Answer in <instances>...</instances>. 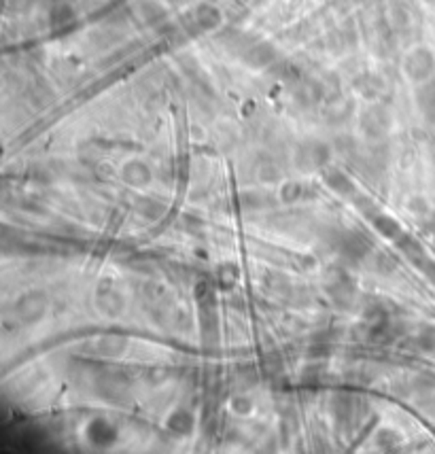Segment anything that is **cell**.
I'll return each instance as SVG.
<instances>
[{
  "mask_svg": "<svg viewBox=\"0 0 435 454\" xmlns=\"http://www.w3.org/2000/svg\"><path fill=\"white\" fill-rule=\"evenodd\" d=\"M119 176L126 185L134 187V189H143L147 185H151L153 181V170L149 168L147 162L143 160H128L122 168H119Z\"/></svg>",
  "mask_w": 435,
  "mask_h": 454,
  "instance_id": "3957f363",
  "label": "cell"
},
{
  "mask_svg": "<svg viewBox=\"0 0 435 454\" xmlns=\"http://www.w3.org/2000/svg\"><path fill=\"white\" fill-rule=\"evenodd\" d=\"M323 181H325V185H327L336 193H342V195L355 193V183L344 172H340V170H325L323 172Z\"/></svg>",
  "mask_w": 435,
  "mask_h": 454,
  "instance_id": "9c48e42d",
  "label": "cell"
},
{
  "mask_svg": "<svg viewBox=\"0 0 435 454\" xmlns=\"http://www.w3.org/2000/svg\"><path fill=\"white\" fill-rule=\"evenodd\" d=\"M332 162V149L318 141H308L295 151V164L304 172L323 170Z\"/></svg>",
  "mask_w": 435,
  "mask_h": 454,
  "instance_id": "6da1fadb",
  "label": "cell"
},
{
  "mask_svg": "<svg viewBox=\"0 0 435 454\" xmlns=\"http://www.w3.org/2000/svg\"><path fill=\"white\" fill-rule=\"evenodd\" d=\"M124 295L111 283H104L96 293V306L104 316H119L124 312Z\"/></svg>",
  "mask_w": 435,
  "mask_h": 454,
  "instance_id": "277c9868",
  "label": "cell"
},
{
  "mask_svg": "<svg viewBox=\"0 0 435 454\" xmlns=\"http://www.w3.org/2000/svg\"><path fill=\"white\" fill-rule=\"evenodd\" d=\"M278 195H280V200L285 204H293V202H297V200H301L306 195V185L299 183V181H287V183L280 185Z\"/></svg>",
  "mask_w": 435,
  "mask_h": 454,
  "instance_id": "8fae6325",
  "label": "cell"
},
{
  "mask_svg": "<svg viewBox=\"0 0 435 454\" xmlns=\"http://www.w3.org/2000/svg\"><path fill=\"white\" fill-rule=\"evenodd\" d=\"M85 437L91 446L96 448H106V446H113L117 439H119V431L117 427L111 422V420H106L102 416H96L87 422L85 427Z\"/></svg>",
  "mask_w": 435,
  "mask_h": 454,
  "instance_id": "7a4b0ae2",
  "label": "cell"
},
{
  "mask_svg": "<svg viewBox=\"0 0 435 454\" xmlns=\"http://www.w3.org/2000/svg\"><path fill=\"white\" fill-rule=\"evenodd\" d=\"M166 427H168V431L174 433V435H181V437L191 435L193 429H195V416H193V412L187 410V408H176V410H172V412L168 414Z\"/></svg>",
  "mask_w": 435,
  "mask_h": 454,
  "instance_id": "52a82bcc",
  "label": "cell"
},
{
  "mask_svg": "<svg viewBox=\"0 0 435 454\" xmlns=\"http://www.w3.org/2000/svg\"><path fill=\"white\" fill-rule=\"evenodd\" d=\"M338 251H340L344 257H351V259L359 261V259H363V257L372 251V247H370V242H368L361 234L344 232V234L340 236Z\"/></svg>",
  "mask_w": 435,
  "mask_h": 454,
  "instance_id": "8992f818",
  "label": "cell"
},
{
  "mask_svg": "<svg viewBox=\"0 0 435 454\" xmlns=\"http://www.w3.org/2000/svg\"><path fill=\"white\" fill-rule=\"evenodd\" d=\"M372 221H374V227H376V230H378L384 238H389V240H399L401 227H399L397 219H393V216H389V214H382V212H376Z\"/></svg>",
  "mask_w": 435,
  "mask_h": 454,
  "instance_id": "30bf717a",
  "label": "cell"
},
{
  "mask_svg": "<svg viewBox=\"0 0 435 454\" xmlns=\"http://www.w3.org/2000/svg\"><path fill=\"white\" fill-rule=\"evenodd\" d=\"M126 337L117 335V333H106V335H100L96 339V355L100 357H119L124 351H126Z\"/></svg>",
  "mask_w": 435,
  "mask_h": 454,
  "instance_id": "ba28073f",
  "label": "cell"
},
{
  "mask_svg": "<svg viewBox=\"0 0 435 454\" xmlns=\"http://www.w3.org/2000/svg\"><path fill=\"white\" fill-rule=\"evenodd\" d=\"M230 408H232V412H234V414L249 416V414L255 410V403H253V399H251V397H247V395H236V397H232Z\"/></svg>",
  "mask_w": 435,
  "mask_h": 454,
  "instance_id": "7c38bea8",
  "label": "cell"
},
{
  "mask_svg": "<svg viewBox=\"0 0 435 454\" xmlns=\"http://www.w3.org/2000/svg\"><path fill=\"white\" fill-rule=\"evenodd\" d=\"M45 308H47V299L41 291H34V293H28L24 295L18 306H15V314L22 318V323H37L43 314H45Z\"/></svg>",
  "mask_w": 435,
  "mask_h": 454,
  "instance_id": "5b68a950",
  "label": "cell"
}]
</instances>
